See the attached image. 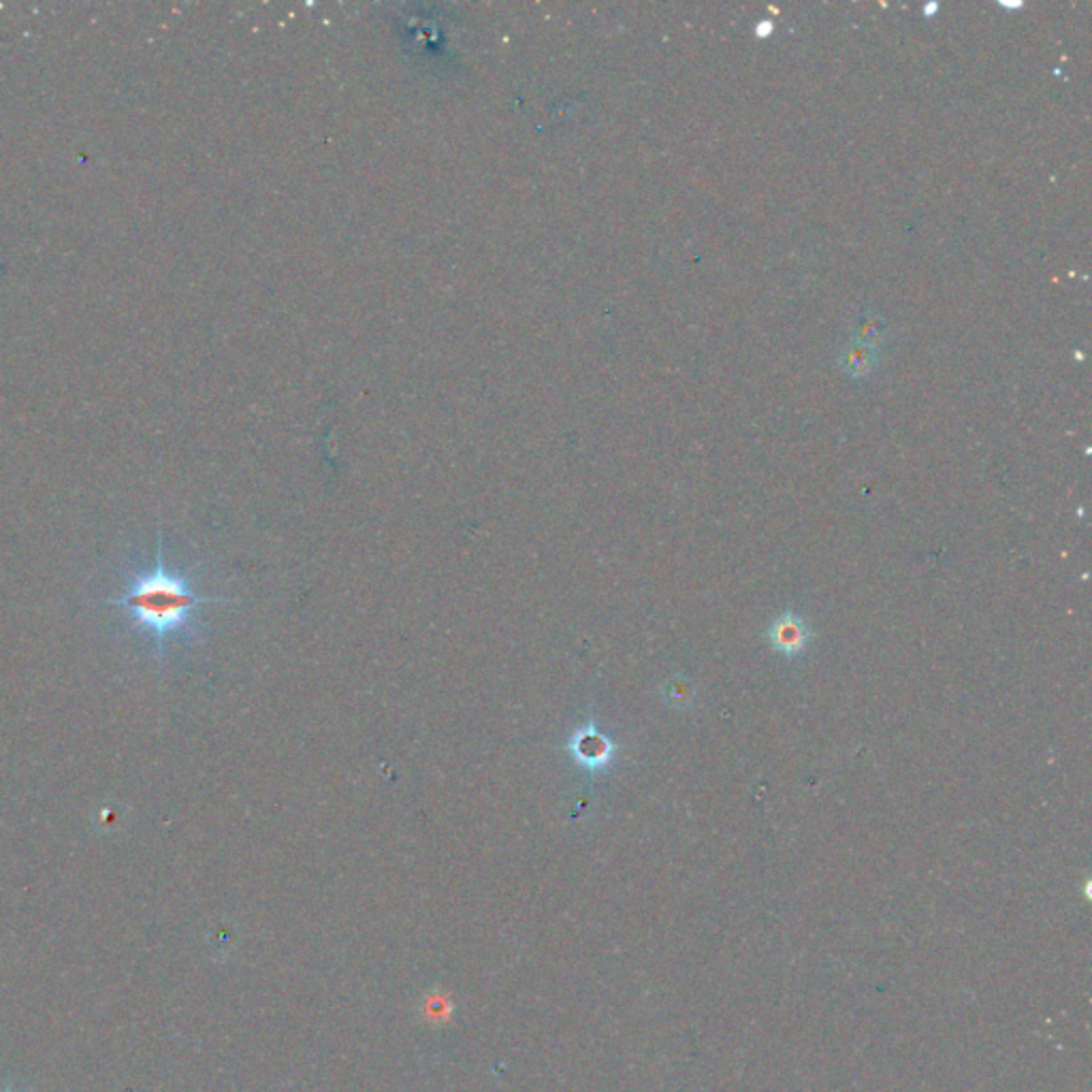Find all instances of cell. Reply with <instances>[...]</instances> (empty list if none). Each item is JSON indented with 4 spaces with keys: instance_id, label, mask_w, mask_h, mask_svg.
<instances>
[{
    "instance_id": "1",
    "label": "cell",
    "mask_w": 1092,
    "mask_h": 1092,
    "mask_svg": "<svg viewBox=\"0 0 1092 1092\" xmlns=\"http://www.w3.org/2000/svg\"><path fill=\"white\" fill-rule=\"evenodd\" d=\"M231 598H203L195 592L190 579L169 570L165 564L162 538L150 570L137 572L122 598H110L105 605L126 610L130 621L154 640L156 655H162L173 636L190 632L197 610L205 605H227Z\"/></svg>"
},
{
    "instance_id": "2",
    "label": "cell",
    "mask_w": 1092,
    "mask_h": 1092,
    "mask_svg": "<svg viewBox=\"0 0 1092 1092\" xmlns=\"http://www.w3.org/2000/svg\"><path fill=\"white\" fill-rule=\"evenodd\" d=\"M616 747L594 724L577 729L568 742L570 757L587 772H600L614 757Z\"/></svg>"
},
{
    "instance_id": "3",
    "label": "cell",
    "mask_w": 1092,
    "mask_h": 1092,
    "mask_svg": "<svg viewBox=\"0 0 1092 1092\" xmlns=\"http://www.w3.org/2000/svg\"><path fill=\"white\" fill-rule=\"evenodd\" d=\"M766 636H768V642H770V647L775 651H779L785 657H796L809 644L811 629H809V625L800 616L788 612V614H781L768 627Z\"/></svg>"
},
{
    "instance_id": "4",
    "label": "cell",
    "mask_w": 1092,
    "mask_h": 1092,
    "mask_svg": "<svg viewBox=\"0 0 1092 1092\" xmlns=\"http://www.w3.org/2000/svg\"><path fill=\"white\" fill-rule=\"evenodd\" d=\"M837 361L841 365V369L855 378V380H862L866 375L873 373V369L879 364V353L875 346H868V344H862V342H855L850 340L841 351H839V357Z\"/></svg>"
},
{
    "instance_id": "5",
    "label": "cell",
    "mask_w": 1092,
    "mask_h": 1092,
    "mask_svg": "<svg viewBox=\"0 0 1092 1092\" xmlns=\"http://www.w3.org/2000/svg\"><path fill=\"white\" fill-rule=\"evenodd\" d=\"M885 336H888V325L877 314H873V312L857 314L853 329H851V340L877 349Z\"/></svg>"
},
{
    "instance_id": "6",
    "label": "cell",
    "mask_w": 1092,
    "mask_h": 1092,
    "mask_svg": "<svg viewBox=\"0 0 1092 1092\" xmlns=\"http://www.w3.org/2000/svg\"><path fill=\"white\" fill-rule=\"evenodd\" d=\"M6 1092H11V1091H6Z\"/></svg>"
}]
</instances>
